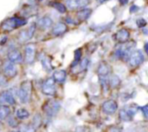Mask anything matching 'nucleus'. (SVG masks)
Masks as SVG:
<instances>
[{
	"instance_id": "1",
	"label": "nucleus",
	"mask_w": 148,
	"mask_h": 132,
	"mask_svg": "<svg viewBox=\"0 0 148 132\" xmlns=\"http://www.w3.org/2000/svg\"><path fill=\"white\" fill-rule=\"evenodd\" d=\"M26 23H27V21L23 17H10L2 23L1 29L4 32H10L18 27L25 25Z\"/></svg>"
},
{
	"instance_id": "2",
	"label": "nucleus",
	"mask_w": 148,
	"mask_h": 132,
	"mask_svg": "<svg viewBox=\"0 0 148 132\" xmlns=\"http://www.w3.org/2000/svg\"><path fill=\"white\" fill-rule=\"evenodd\" d=\"M31 91H32V84L30 81H23L19 88V91L17 92L18 98L23 104H27L30 100L31 97Z\"/></svg>"
},
{
	"instance_id": "3",
	"label": "nucleus",
	"mask_w": 148,
	"mask_h": 132,
	"mask_svg": "<svg viewBox=\"0 0 148 132\" xmlns=\"http://www.w3.org/2000/svg\"><path fill=\"white\" fill-rule=\"evenodd\" d=\"M121 44H122L121 46L117 48L115 54L120 59H122L123 61H127L130 58V56L132 54V49L135 45V43L131 42V43L127 44V42H126Z\"/></svg>"
},
{
	"instance_id": "4",
	"label": "nucleus",
	"mask_w": 148,
	"mask_h": 132,
	"mask_svg": "<svg viewBox=\"0 0 148 132\" xmlns=\"http://www.w3.org/2000/svg\"><path fill=\"white\" fill-rule=\"evenodd\" d=\"M60 108H61V104L59 102L55 101V100H49V101H47L45 104L43 105V111L45 112L47 117H55L58 113V111H60Z\"/></svg>"
},
{
	"instance_id": "5",
	"label": "nucleus",
	"mask_w": 148,
	"mask_h": 132,
	"mask_svg": "<svg viewBox=\"0 0 148 132\" xmlns=\"http://www.w3.org/2000/svg\"><path fill=\"white\" fill-rule=\"evenodd\" d=\"M36 44H28L24 49V60H25L26 64H31L34 63L35 57H36Z\"/></svg>"
},
{
	"instance_id": "6",
	"label": "nucleus",
	"mask_w": 148,
	"mask_h": 132,
	"mask_svg": "<svg viewBox=\"0 0 148 132\" xmlns=\"http://www.w3.org/2000/svg\"><path fill=\"white\" fill-rule=\"evenodd\" d=\"M56 81L54 78H48L45 80L42 86V91L46 96H55L56 90Z\"/></svg>"
},
{
	"instance_id": "7",
	"label": "nucleus",
	"mask_w": 148,
	"mask_h": 132,
	"mask_svg": "<svg viewBox=\"0 0 148 132\" xmlns=\"http://www.w3.org/2000/svg\"><path fill=\"white\" fill-rule=\"evenodd\" d=\"M144 55L143 52L140 50H136L132 52L130 58H129V63L131 66L133 67H138L144 62Z\"/></svg>"
},
{
	"instance_id": "8",
	"label": "nucleus",
	"mask_w": 148,
	"mask_h": 132,
	"mask_svg": "<svg viewBox=\"0 0 148 132\" xmlns=\"http://www.w3.org/2000/svg\"><path fill=\"white\" fill-rule=\"evenodd\" d=\"M91 0H66V7L69 10H79L86 8L90 3Z\"/></svg>"
},
{
	"instance_id": "9",
	"label": "nucleus",
	"mask_w": 148,
	"mask_h": 132,
	"mask_svg": "<svg viewBox=\"0 0 148 132\" xmlns=\"http://www.w3.org/2000/svg\"><path fill=\"white\" fill-rule=\"evenodd\" d=\"M102 111L107 115H113L118 110V104L114 100H107L102 104Z\"/></svg>"
},
{
	"instance_id": "10",
	"label": "nucleus",
	"mask_w": 148,
	"mask_h": 132,
	"mask_svg": "<svg viewBox=\"0 0 148 132\" xmlns=\"http://www.w3.org/2000/svg\"><path fill=\"white\" fill-rule=\"evenodd\" d=\"M16 64L10 62V61H7L4 62L3 64V71L5 77H13L16 75L17 73V69L15 65Z\"/></svg>"
},
{
	"instance_id": "11",
	"label": "nucleus",
	"mask_w": 148,
	"mask_h": 132,
	"mask_svg": "<svg viewBox=\"0 0 148 132\" xmlns=\"http://www.w3.org/2000/svg\"><path fill=\"white\" fill-rule=\"evenodd\" d=\"M0 104H15V97L14 94L11 90L4 91L0 94Z\"/></svg>"
},
{
	"instance_id": "12",
	"label": "nucleus",
	"mask_w": 148,
	"mask_h": 132,
	"mask_svg": "<svg viewBox=\"0 0 148 132\" xmlns=\"http://www.w3.org/2000/svg\"><path fill=\"white\" fill-rule=\"evenodd\" d=\"M115 38L116 40L121 43V44H123V43H126L129 40L130 38V32L128 30L123 28V29H121L120 30L117 31V33L115 34Z\"/></svg>"
},
{
	"instance_id": "13",
	"label": "nucleus",
	"mask_w": 148,
	"mask_h": 132,
	"mask_svg": "<svg viewBox=\"0 0 148 132\" xmlns=\"http://www.w3.org/2000/svg\"><path fill=\"white\" fill-rule=\"evenodd\" d=\"M97 73L101 77H106L111 73V66L106 62H101L98 66Z\"/></svg>"
},
{
	"instance_id": "14",
	"label": "nucleus",
	"mask_w": 148,
	"mask_h": 132,
	"mask_svg": "<svg viewBox=\"0 0 148 132\" xmlns=\"http://www.w3.org/2000/svg\"><path fill=\"white\" fill-rule=\"evenodd\" d=\"M8 59L9 61L14 64H20L23 62V56L20 50H12L8 53Z\"/></svg>"
},
{
	"instance_id": "15",
	"label": "nucleus",
	"mask_w": 148,
	"mask_h": 132,
	"mask_svg": "<svg viewBox=\"0 0 148 132\" xmlns=\"http://www.w3.org/2000/svg\"><path fill=\"white\" fill-rule=\"evenodd\" d=\"M68 30V26L66 23H56L53 29H52V34L56 37L61 36L62 34H64L66 31Z\"/></svg>"
},
{
	"instance_id": "16",
	"label": "nucleus",
	"mask_w": 148,
	"mask_h": 132,
	"mask_svg": "<svg viewBox=\"0 0 148 132\" xmlns=\"http://www.w3.org/2000/svg\"><path fill=\"white\" fill-rule=\"evenodd\" d=\"M37 25L39 26L40 29H42V30H47L49 28H50L52 25H53V21L52 19L48 17V16H45V17H42V18H40L37 22Z\"/></svg>"
},
{
	"instance_id": "17",
	"label": "nucleus",
	"mask_w": 148,
	"mask_h": 132,
	"mask_svg": "<svg viewBox=\"0 0 148 132\" xmlns=\"http://www.w3.org/2000/svg\"><path fill=\"white\" fill-rule=\"evenodd\" d=\"M67 77V72L64 70H56L53 74V78L57 83H63L65 82Z\"/></svg>"
},
{
	"instance_id": "18",
	"label": "nucleus",
	"mask_w": 148,
	"mask_h": 132,
	"mask_svg": "<svg viewBox=\"0 0 148 132\" xmlns=\"http://www.w3.org/2000/svg\"><path fill=\"white\" fill-rule=\"evenodd\" d=\"M92 13V10L88 8H82L77 12V17L81 21H85L87 20Z\"/></svg>"
},
{
	"instance_id": "19",
	"label": "nucleus",
	"mask_w": 148,
	"mask_h": 132,
	"mask_svg": "<svg viewBox=\"0 0 148 132\" xmlns=\"http://www.w3.org/2000/svg\"><path fill=\"white\" fill-rule=\"evenodd\" d=\"M119 117H120V119H121V121H123V122H130V121H132L133 118H134V117L131 116V115L127 112V111L125 108L122 109V110L120 111V113H119Z\"/></svg>"
},
{
	"instance_id": "20",
	"label": "nucleus",
	"mask_w": 148,
	"mask_h": 132,
	"mask_svg": "<svg viewBox=\"0 0 148 132\" xmlns=\"http://www.w3.org/2000/svg\"><path fill=\"white\" fill-rule=\"evenodd\" d=\"M10 113V110L8 106L4 104L0 105V120L1 121L6 119L9 117Z\"/></svg>"
},
{
	"instance_id": "21",
	"label": "nucleus",
	"mask_w": 148,
	"mask_h": 132,
	"mask_svg": "<svg viewBox=\"0 0 148 132\" xmlns=\"http://www.w3.org/2000/svg\"><path fill=\"white\" fill-rule=\"evenodd\" d=\"M29 113L24 108H21L16 111V117L20 120H25L29 118Z\"/></svg>"
},
{
	"instance_id": "22",
	"label": "nucleus",
	"mask_w": 148,
	"mask_h": 132,
	"mask_svg": "<svg viewBox=\"0 0 148 132\" xmlns=\"http://www.w3.org/2000/svg\"><path fill=\"white\" fill-rule=\"evenodd\" d=\"M51 6L54 7L60 13H65L67 10V7L60 2H53L51 3Z\"/></svg>"
},
{
	"instance_id": "23",
	"label": "nucleus",
	"mask_w": 148,
	"mask_h": 132,
	"mask_svg": "<svg viewBox=\"0 0 148 132\" xmlns=\"http://www.w3.org/2000/svg\"><path fill=\"white\" fill-rule=\"evenodd\" d=\"M121 84V79L117 75H113L109 79V85L111 88H117Z\"/></svg>"
},
{
	"instance_id": "24",
	"label": "nucleus",
	"mask_w": 148,
	"mask_h": 132,
	"mask_svg": "<svg viewBox=\"0 0 148 132\" xmlns=\"http://www.w3.org/2000/svg\"><path fill=\"white\" fill-rule=\"evenodd\" d=\"M42 64L44 70L47 71H51L53 69L52 65H51V60L48 57H43L42 58Z\"/></svg>"
},
{
	"instance_id": "25",
	"label": "nucleus",
	"mask_w": 148,
	"mask_h": 132,
	"mask_svg": "<svg viewBox=\"0 0 148 132\" xmlns=\"http://www.w3.org/2000/svg\"><path fill=\"white\" fill-rule=\"evenodd\" d=\"M82 49H77L75 51V60H74V63L72 64V66H75V65H78L80 60H81V57H82Z\"/></svg>"
},
{
	"instance_id": "26",
	"label": "nucleus",
	"mask_w": 148,
	"mask_h": 132,
	"mask_svg": "<svg viewBox=\"0 0 148 132\" xmlns=\"http://www.w3.org/2000/svg\"><path fill=\"white\" fill-rule=\"evenodd\" d=\"M127 111V112L131 115V116H135L136 115V113H137V111H138V110L140 109L137 105H135V104H131V105H129L128 107H127V108H125Z\"/></svg>"
},
{
	"instance_id": "27",
	"label": "nucleus",
	"mask_w": 148,
	"mask_h": 132,
	"mask_svg": "<svg viewBox=\"0 0 148 132\" xmlns=\"http://www.w3.org/2000/svg\"><path fill=\"white\" fill-rule=\"evenodd\" d=\"M36 23H32L29 25V27L28 28V30H27V34H28V37H29V39L32 38V37L34 36V34H35V30H36Z\"/></svg>"
},
{
	"instance_id": "28",
	"label": "nucleus",
	"mask_w": 148,
	"mask_h": 132,
	"mask_svg": "<svg viewBox=\"0 0 148 132\" xmlns=\"http://www.w3.org/2000/svg\"><path fill=\"white\" fill-rule=\"evenodd\" d=\"M88 64H89V60H88V58L82 59V60L80 62V65L78 64V66L80 67V68H79V71H83V70H85L88 68Z\"/></svg>"
},
{
	"instance_id": "29",
	"label": "nucleus",
	"mask_w": 148,
	"mask_h": 132,
	"mask_svg": "<svg viewBox=\"0 0 148 132\" xmlns=\"http://www.w3.org/2000/svg\"><path fill=\"white\" fill-rule=\"evenodd\" d=\"M20 132H35V128L30 124H23L21 126Z\"/></svg>"
},
{
	"instance_id": "30",
	"label": "nucleus",
	"mask_w": 148,
	"mask_h": 132,
	"mask_svg": "<svg viewBox=\"0 0 148 132\" xmlns=\"http://www.w3.org/2000/svg\"><path fill=\"white\" fill-rule=\"evenodd\" d=\"M8 124H9V126L10 127H11V128H16V127H17L18 125H19V123H18V121L15 118V117H9V119H8Z\"/></svg>"
},
{
	"instance_id": "31",
	"label": "nucleus",
	"mask_w": 148,
	"mask_h": 132,
	"mask_svg": "<svg viewBox=\"0 0 148 132\" xmlns=\"http://www.w3.org/2000/svg\"><path fill=\"white\" fill-rule=\"evenodd\" d=\"M41 123H42L41 117L38 114L36 115L34 117V118H33V124H32V125L34 126V128H38L41 125Z\"/></svg>"
},
{
	"instance_id": "32",
	"label": "nucleus",
	"mask_w": 148,
	"mask_h": 132,
	"mask_svg": "<svg viewBox=\"0 0 148 132\" xmlns=\"http://www.w3.org/2000/svg\"><path fill=\"white\" fill-rule=\"evenodd\" d=\"M75 132H92L91 129L88 126L85 125H81V126H77L75 128Z\"/></svg>"
},
{
	"instance_id": "33",
	"label": "nucleus",
	"mask_w": 148,
	"mask_h": 132,
	"mask_svg": "<svg viewBox=\"0 0 148 132\" xmlns=\"http://www.w3.org/2000/svg\"><path fill=\"white\" fill-rule=\"evenodd\" d=\"M136 23H137L138 27L142 28V27H145V26L147 25V21H146L144 18H139V19L136 21Z\"/></svg>"
},
{
	"instance_id": "34",
	"label": "nucleus",
	"mask_w": 148,
	"mask_h": 132,
	"mask_svg": "<svg viewBox=\"0 0 148 132\" xmlns=\"http://www.w3.org/2000/svg\"><path fill=\"white\" fill-rule=\"evenodd\" d=\"M140 111L143 112L144 117H145L147 119H148V104H146V105H144V106H142V107H140Z\"/></svg>"
},
{
	"instance_id": "35",
	"label": "nucleus",
	"mask_w": 148,
	"mask_h": 132,
	"mask_svg": "<svg viewBox=\"0 0 148 132\" xmlns=\"http://www.w3.org/2000/svg\"><path fill=\"white\" fill-rule=\"evenodd\" d=\"M108 132H122V129L119 126H111L109 128V131Z\"/></svg>"
},
{
	"instance_id": "36",
	"label": "nucleus",
	"mask_w": 148,
	"mask_h": 132,
	"mask_svg": "<svg viewBox=\"0 0 148 132\" xmlns=\"http://www.w3.org/2000/svg\"><path fill=\"white\" fill-rule=\"evenodd\" d=\"M6 83H7L6 78H5L3 76H0V86H3V85H5V84H6Z\"/></svg>"
},
{
	"instance_id": "37",
	"label": "nucleus",
	"mask_w": 148,
	"mask_h": 132,
	"mask_svg": "<svg viewBox=\"0 0 148 132\" xmlns=\"http://www.w3.org/2000/svg\"><path fill=\"white\" fill-rule=\"evenodd\" d=\"M139 9H140L139 6H137V5H133V6L130 7V12H131V13L136 12V11L139 10Z\"/></svg>"
},
{
	"instance_id": "38",
	"label": "nucleus",
	"mask_w": 148,
	"mask_h": 132,
	"mask_svg": "<svg viewBox=\"0 0 148 132\" xmlns=\"http://www.w3.org/2000/svg\"><path fill=\"white\" fill-rule=\"evenodd\" d=\"M119 2L121 3V4L125 5V4H127L129 2V0H119Z\"/></svg>"
},
{
	"instance_id": "39",
	"label": "nucleus",
	"mask_w": 148,
	"mask_h": 132,
	"mask_svg": "<svg viewBox=\"0 0 148 132\" xmlns=\"http://www.w3.org/2000/svg\"><path fill=\"white\" fill-rule=\"evenodd\" d=\"M67 22H68L69 23H74V20H73V19H70V17H68V18H67Z\"/></svg>"
},
{
	"instance_id": "40",
	"label": "nucleus",
	"mask_w": 148,
	"mask_h": 132,
	"mask_svg": "<svg viewBox=\"0 0 148 132\" xmlns=\"http://www.w3.org/2000/svg\"><path fill=\"white\" fill-rule=\"evenodd\" d=\"M145 50H146V52L147 53L148 55V43L147 44H146V45H145Z\"/></svg>"
},
{
	"instance_id": "41",
	"label": "nucleus",
	"mask_w": 148,
	"mask_h": 132,
	"mask_svg": "<svg viewBox=\"0 0 148 132\" xmlns=\"http://www.w3.org/2000/svg\"><path fill=\"white\" fill-rule=\"evenodd\" d=\"M106 1H108V0H98V2H99L100 3H105Z\"/></svg>"
},
{
	"instance_id": "42",
	"label": "nucleus",
	"mask_w": 148,
	"mask_h": 132,
	"mask_svg": "<svg viewBox=\"0 0 148 132\" xmlns=\"http://www.w3.org/2000/svg\"><path fill=\"white\" fill-rule=\"evenodd\" d=\"M12 132H18V131H12Z\"/></svg>"
}]
</instances>
